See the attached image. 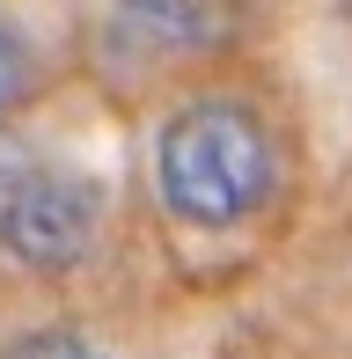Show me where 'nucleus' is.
Here are the masks:
<instances>
[{
	"instance_id": "20e7f679",
	"label": "nucleus",
	"mask_w": 352,
	"mask_h": 359,
	"mask_svg": "<svg viewBox=\"0 0 352 359\" xmlns=\"http://www.w3.org/2000/svg\"><path fill=\"white\" fill-rule=\"evenodd\" d=\"M29 74H37V67H29L22 29H15V22H0V118H8V110L29 95Z\"/></svg>"
},
{
	"instance_id": "7ed1b4c3",
	"label": "nucleus",
	"mask_w": 352,
	"mask_h": 359,
	"mask_svg": "<svg viewBox=\"0 0 352 359\" xmlns=\"http://www.w3.org/2000/svg\"><path fill=\"white\" fill-rule=\"evenodd\" d=\"M118 22L154 52H205V44L228 37L220 0H118Z\"/></svg>"
},
{
	"instance_id": "f03ea898",
	"label": "nucleus",
	"mask_w": 352,
	"mask_h": 359,
	"mask_svg": "<svg viewBox=\"0 0 352 359\" xmlns=\"http://www.w3.org/2000/svg\"><path fill=\"white\" fill-rule=\"evenodd\" d=\"M95 227H103V191L74 169H37L0 205V250L29 271H67L95 250Z\"/></svg>"
},
{
	"instance_id": "39448f33",
	"label": "nucleus",
	"mask_w": 352,
	"mask_h": 359,
	"mask_svg": "<svg viewBox=\"0 0 352 359\" xmlns=\"http://www.w3.org/2000/svg\"><path fill=\"white\" fill-rule=\"evenodd\" d=\"M29 176H37V161L22 154V140H8V133H0V205H8L15 191L29 184Z\"/></svg>"
},
{
	"instance_id": "423d86ee",
	"label": "nucleus",
	"mask_w": 352,
	"mask_h": 359,
	"mask_svg": "<svg viewBox=\"0 0 352 359\" xmlns=\"http://www.w3.org/2000/svg\"><path fill=\"white\" fill-rule=\"evenodd\" d=\"M8 359H103V352L81 345V337H29V345H15Z\"/></svg>"
},
{
	"instance_id": "f257e3e1",
	"label": "nucleus",
	"mask_w": 352,
	"mask_h": 359,
	"mask_svg": "<svg viewBox=\"0 0 352 359\" xmlns=\"http://www.w3.org/2000/svg\"><path fill=\"white\" fill-rule=\"evenodd\" d=\"M279 184L271 133L243 103H184L154 140V191L191 227H235L250 220Z\"/></svg>"
}]
</instances>
